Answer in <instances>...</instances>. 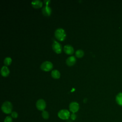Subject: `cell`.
Returning a JSON list of instances; mask_svg holds the SVG:
<instances>
[{
	"instance_id": "9a60e30c",
	"label": "cell",
	"mask_w": 122,
	"mask_h": 122,
	"mask_svg": "<svg viewBox=\"0 0 122 122\" xmlns=\"http://www.w3.org/2000/svg\"><path fill=\"white\" fill-rule=\"evenodd\" d=\"M75 55L78 58H81L84 55V51L82 50H78L75 52Z\"/></svg>"
},
{
	"instance_id": "ba28073f",
	"label": "cell",
	"mask_w": 122,
	"mask_h": 122,
	"mask_svg": "<svg viewBox=\"0 0 122 122\" xmlns=\"http://www.w3.org/2000/svg\"><path fill=\"white\" fill-rule=\"evenodd\" d=\"M42 14L46 16H49L51 13V9L48 5H45L42 9Z\"/></svg>"
},
{
	"instance_id": "2e32d148",
	"label": "cell",
	"mask_w": 122,
	"mask_h": 122,
	"mask_svg": "<svg viewBox=\"0 0 122 122\" xmlns=\"http://www.w3.org/2000/svg\"><path fill=\"white\" fill-rule=\"evenodd\" d=\"M11 61H12V59L10 57H7L4 59L3 62L5 66H8L10 64V63H11Z\"/></svg>"
},
{
	"instance_id": "e0dca14e",
	"label": "cell",
	"mask_w": 122,
	"mask_h": 122,
	"mask_svg": "<svg viewBox=\"0 0 122 122\" xmlns=\"http://www.w3.org/2000/svg\"><path fill=\"white\" fill-rule=\"evenodd\" d=\"M41 116L42 118L45 120L48 119L49 118V112L46 111H43L41 113Z\"/></svg>"
},
{
	"instance_id": "3957f363",
	"label": "cell",
	"mask_w": 122,
	"mask_h": 122,
	"mask_svg": "<svg viewBox=\"0 0 122 122\" xmlns=\"http://www.w3.org/2000/svg\"><path fill=\"white\" fill-rule=\"evenodd\" d=\"M58 116L61 119L65 120H68L70 118L71 114L70 112L68 110L62 109L58 112Z\"/></svg>"
},
{
	"instance_id": "8992f818",
	"label": "cell",
	"mask_w": 122,
	"mask_h": 122,
	"mask_svg": "<svg viewBox=\"0 0 122 122\" xmlns=\"http://www.w3.org/2000/svg\"><path fill=\"white\" fill-rule=\"evenodd\" d=\"M52 47L53 50L57 53H60L62 51V47L61 44L56 41H54L53 42Z\"/></svg>"
},
{
	"instance_id": "277c9868",
	"label": "cell",
	"mask_w": 122,
	"mask_h": 122,
	"mask_svg": "<svg viewBox=\"0 0 122 122\" xmlns=\"http://www.w3.org/2000/svg\"><path fill=\"white\" fill-rule=\"evenodd\" d=\"M53 68L52 63L49 61H45L41 63V70L48 71L51 70Z\"/></svg>"
},
{
	"instance_id": "d6986e66",
	"label": "cell",
	"mask_w": 122,
	"mask_h": 122,
	"mask_svg": "<svg viewBox=\"0 0 122 122\" xmlns=\"http://www.w3.org/2000/svg\"><path fill=\"white\" fill-rule=\"evenodd\" d=\"M11 116L13 118H17L18 116V114L16 112H12L11 113Z\"/></svg>"
},
{
	"instance_id": "7a4b0ae2",
	"label": "cell",
	"mask_w": 122,
	"mask_h": 122,
	"mask_svg": "<svg viewBox=\"0 0 122 122\" xmlns=\"http://www.w3.org/2000/svg\"><path fill=\"white\" fill-rule=\"evenodd\" d=\"M12 110V105L10 102L6 101L3 103L1 105L2 111L6 114L11 113Z\"/></svg>"
},
{
	"instance_id": "5b68a950",
	"label": "cell",
	"mask_w": 122,
	"mask_h": 122,
	"mask_svg": "<svg viewBox=\"0 0 122 122\" xmlns=\"http://www.w3.org/2000/svg\"><path fill=\"white\" fill-rule=\"evenodd\" d=\"M36 106L38 110L40 111H44L46 108V104L45 101L42 99L38 100L36 103Z\"/></svg>"
},
{
	"instance_id": "44dd1931",
	"label": "cell",
	"mask_w": 122,
	"mask_h": 122,
	"mask_svg": "<svg viewBox=\"0 0 122 122\" xmlns=\"http://www.w3.org/2000/svg\"><path fill=\"white\" fill-rule=\"evenodd\" d=\"M50 2H51V1L49 0H44V2L46 4V5H48V4L50 3Z\"/></svg>"
},
{
	"instance_id": "30bf717a",
	"label": "cell",
	"mask_w": 122,
	"mask_h": 122,
	"mask_svg": "<svg viewBox=\"0 0 122 122\" xmlns=\"http://www.w3.org/2000/svg\"><path fill=\"white\" fill-rule=\"evenodd\" d=\"M76 58L74 56H71L69 57L66 61V64L68 66H72L75 64L76 62Z\"/></svg>"
},
{
	"instance_id": "52a82bcc",
	"label": "cell",
	"mask_w": 122,
	"mask_h": 122,
	"mask_svg": "<svg viewBox=\"0 0 122 122\" xmlns=\"http://www.w3.org/2000/svg\"><path fill=\"white\" fill-rule=\"evenodd\" d=\"M79 109V104L76 102H72L69 105V110L72 113H75Z\"/></svg>"
},
{
	"instance_id": "6da1fadb",
	"label": "cell",
	"mask_w": 122,
	"mask_h": 122,
	"mask_svg": "<svg viewBox=\"0 0 122 122\" xmlns=\"http://www.w3.org/2000/svg\"><path fill=\"white\" fill-rule=\"evenodd\" d=\"M54 35L56 38L60 41H63L66 36V32L62 28H58L56 29L54 32Z\"/></svg>"
},
{
	"instance_id": "5bb4252c",
	"label": "cell",
	"mask_w": 122,
	"mask_h": 122,
	"mask_svg": "<svg viewBox=\"0 0 122 122\" xmlns=\"http://www.w3.org/2000/svg\"><path fill=\"white\" fill-rule=\"evenodd\" d=\"M116 101L119 105L122 106V93H119L117 94L116 97Z\"/></svg>"
},
{
	"instance_id": "4fadbf2b",
	"label": "cell",
	"mask_w": 122,
	"mask_h": 122,
	"mask_svg": "<svg viewBox=\"0 0 122 122\" xmlns=\"http://www.w3.org/2000/svg\"><path fill=\"white\" fill-rule=\"evenodd\" d=\"M51 75L52 78L54 79H58L60 77V73L57 70H53L51 72Z\"/></svg>"
},
{
	"instance_id": "ffe728a7",
	"label": "cell",
	"mask_w": 122,
	"mask_h": 122,
	"mask_svg": "<svg viewBox=\"0 0 122 122\" xmlns=\"http://www.w3.org/2000/svg\"><path fill=\"white\" fill-rule=\"evenodd\" d=\"M70 117L72 120H75L76 118V115L75 113H72V114L70 116Z\"/></svg>"
},
{
	"instance_id": "7c38bea8",
	"label": "cell",
	"mask_w": 122,
	"mask_h": 122,
	"mask_svg": "<svg viewBox=\"0 0 122 122\" xmlns=\"http://www.w3.org/2000/svg\"><path fill=\"white\" fill-rule=\"evenodd\" d=\"M31 5L34 8H40L42 6V2L40 0H35L31 2Z\"/></svg>"
},
{
	"instance_id": "9c48e42d",
	"label": "cell",
	"mask_w": 122,
	"mask_h": 122,
	"mask_svg": "<svg viewBox=\"0 0 122 122\" xmlns=\"http://www.w3.org/2000/svg\"><path fill=\"white\" fill-rule=\"evenodd\" d=\"M64 51L67 54L71 55L74 52V49L71 45H66L63 47Z\"/></svg>"
},
{
	"instance_id": "ac0fdd59",
	"label": "cell",
	"mask_w": 122,
	"mask_h": 122,
	"mask_svg": "<svg viewBox=\"0 0 122 122\" xmlns=\"http://www.w3.org/2000/svg\"><path fill=\"white\" fill-rule=\"evenodd\" d=\"M4 122H12V119L11 116H7L5 118Z\"/></svg>"
},
{
	"instance_id": "8fae6325",
	"label": "cell",
	"mask_w": 122,
	"mask_h": 122,
	"mask_svg": "<svg viewBox=\"0 0 122 122\" xmlns=\"http://www.w3.org/2000/svg\"><path fill=\"white\" fill-rule=\"evenodd\" d=\"M10 73V71L7 66H3L0 70L1 75L3 77L7 76Z\"/></svg>"
}]
</instances>
